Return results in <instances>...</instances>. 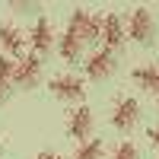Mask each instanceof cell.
<instances>
[{
  "label": "cell",
  "instance_id": "obj_16",
  "mask_svg": "<svg viewBox=\"0 0 159 159\" xmlns=\"http://www.w3.org/2000/svg\"><path fill=\"white\" fill-rule=\"evenodd\" d=\"M147 140H150L153 147L159 150V127H150V130H147Z\"/></svg>",
  "mask_w": 159,
  "mask_h": 159
},
{
  "label": "cell",
  "instance_id": "obj_15",
  "mask_svg": "<svg viewBox=\"0 0 159 159\" xmlns=\"http://www.w3.org/2000/svg\"><path fill=\"white\" fill-rule=\"evenodd\" d=\"M111 159H140V153H137V147H134L130 140H124V143H118V147H115Z\"/></svg>",
  "mask_w": 159,
  "mask_h": 159
},
{
  "label": "cell",
  "instance_id": "obj_6",
  "mask_svg": "<svg viewBox=\"0 0 159 159\" xmlns=\"http://www.w3.org/2000/svg\"><path fill=\"white\" fill-rule=\"evenodd\" d=\"M38 76H42V57L25 54V57H19L16 64H13V83H16L19 89H32L38 83Z\"/></svg>",
  "mask_w": 159,
  "mask_h": 159
},
{
  "label": "cell",
  "instance_id": "obj_10",
  "mask_svg": "<svg viewBox=\"0 0 159 159\" xmlns=\"http://www.w3.org/2000/svg\"><path fill=\"white\" fill-rule=\"evenodd\" d=\"M22 45H25V38H22V32H19V25L0 19V48L7 51V57H10V54H19Z\"/></svg>",
  "mask_w": 159,
  "mask_h": 159
},
{
  "label": "cell",
  "instance_id": "obj_7",
  "mask_svg": "<svg viewBox=\"0 0 159 159\" xmlns=\"http://www.w3.org/2000/svg\"><path fill=\"white\" fill-rule=\"evenodd\" d=\"M99 42L115 51V48H121L124 42V19L118 16V13H102V25H99Z\"/></svg>",
  "mask_w": 159,
  "mask_h": 159
},
{
  "label": "cell",
  "instance_id": "obj_8",
  "mask_svg": "<svg viewBox=\"0 0 159 159\" xmlns=\"http://www.w3.org/2000/svg\"><path fill=\"white\" fill-rule=\"evenodd\" d=\"M83 70L89 80H105L111 70H115V51L108 48H99V51H89V57L83 64Z\"/></svg>",
  "mask_w": 159,
  "mask_h": 159
},
{
  "label": "cell",
  "instance_id": "obj_13",
  "mask_svg": "<svg viewBox=\"0 0 159 159\" xmlns=\"http://www.w3.org/2000/svg\"><path fill=\"white\" fill-rule=\"evenodd\" d=\"M102 156H105V143L96 140V137L83 140V143L73 150V159H102Z\"/></svg>",
  "mask_w": 159,
  "mask_h": 159
},
{
  "label": "cell",
  "instance_id": "obj_11",
  "mask_svg": "<svg viewBox=\"0 0 159 159\" xmlns=\"http://www.w3.org/2000/svg\"><path fill=\"white\" fill-rule=\"evenodd\" d=\"M134 83L140 89H150V92H159V64H147V67H134Z\"/></svg>",
  "mask_w": 159,
  "mask_h": 159
},
{
  "label": "cell",
  "instance_id": "obj_18",
  "mask_svg": "<svg viewBox=\"0 0 159 159\" xmlns=\"http://www.w3.org/2000/svg\"><path fill=\"white\" fill-rule=\"evenodd\" d=\"M156 102H159V92H156Z\"/></svg>",
  "mask_w": 159,
  "mask_h": 159
},
{
  "label": "cell",
  "instance_id": "obj_5",
  "mask_svg": "<svg viewBox=\"0 0 159 159\" xmlns=\"http://www.w3.org/2000/svg\"><path fill=\"white\" fill-rule=\"evenodd\" d=\"M92 124H96V118H92V108H89V105H76V108L67 111V134H70L73 140H80V143L89 140Z\"/></svg>",
  "mask_w": 159,
  "mask_h": 159
},
{
  "label": "cell",
  "instance_id": "obj_17",
  "mask_svg": "<svg viewBox=\"0 0 159 159\" xmlns=\"http://www.w3.org/2000/svg\"><path fill=\"white\" fill-rule=\"evenodd\" d=\"M35 159H64V156H61V153H54V150H42Z\"/></svg>",
  "mask_w": 159,
  "mask_h": 159
},
{
  "label": "cell",
  "instance_id": "obj_3",
  "mask_svg": "<svg viewBox=\"0 0 159 159\" xmlns=\"http://www.w3.org/2000/svg\"><path fill=\"white\" fill-rule=\"evenodd\" d=\"M108 121H111L115 130H130V127L140 121V102H137L134 96H121V99H115Z\"/></svg>",
  "mask_w": 159,
  "mask_h": 159
},
{
  "label": "cell",
  "instance_id": "obj_9",
  "mask_svg": "<svg viewBox=\"0 0 159 159\" xmlns=\"http://www.w3.org/2000/svg\"><path fill=\"white\" fill-rule=\"evenodd\" d=\"M29 45H32V54L35 57H42L45 51L54 45V29H51V19L48 16H38L35 25L29 29Z\"/></svg>",
  "mask_w": 159,
  "mask_h": 159
},
{
  "label": "cell",
  "instance_id": "obj_19",
  "mask_svg": "<svg viewBox=\"0 0 159 159\" xmlns=\"http://www.w3.org/2000/svg\"><path fill=\"white\" fill-rule=\"evenodd\" d=\"M0 99H3V96H0Z\"/></svg>",
  "mask_w": 159,
  "mask_h": 159
},
{
  "label": "cell",
  "instance_id": "obj_2",
  "mask_svg": "<svg viewBox=\"0 0 159 159\" xmlns=\"http://www.w3.org/2000/svg\"><path fill=\"white\" fill-rule=\"evenodd\" d=\"M99 25H102V16H96V13H89L83 7H76L70 13V19H67V32L80 38V45H86V42H96V38H99Z\"/></svg>",
  "mask_w": 159,
  "mask_h": 159
},
{
  "label": "cell",
  "instance_id": "obj_1",
  "mask_svg": "<svg viewBox=\"0 0 159 159\" xmlns=\"http://www.w3.org/2000/svg\"><path fill=\"white\" fill-rule=\"evenodd\" d=\"M153 32H156V22H153V13L147 7H134V10L127 13L124 38H134L137 45H150L153 42Z\"/></svg>",
  "mask_w": 159,
  "mask_h": 159
},
{
  "label": "cell",
  "instance_id": "obj_14",
  "mask_svg": "<svg viewBox=\"0 0 159 159\" xmlns=\"http://www.w3.org/2000/svg\"><path fill=\"white\" fill-rule=\"evenodd\" d=\"M13 86V57L0 54V96H7Z\"/></svg>",
  "mask_w": 159,
  "mask_h": 159
},
{
  "label": "cell",
  "instance_id": "obj_4",
  "mask_svg": "<svg viewBox=\"0 0 159 159\" xmlns=\"http://www.w3.org/2000/svg\"><path fill=\"white\" fill-rule=\"evenodd\" d=\"M48 89H51V96L54 99H64V102H80L86 96V83L80 76L73 73H57V76H51L48 80Z\"/></svg>",
  "mask_w": 159,
  "mask_h": 159
},
{
  "label": "cell",
  "instance_id": "obj_12",
  "mask_svg": "<svg viewBox=\"0 0 159 159\" xmlns=\"http://www.w3.org/2000/svg\"><path fill=\"white\" fill-rule=\"evenodd\" d=\"M57 51H61V57L64 61H80V54H83V45H80V38L76 35H70L67 29H64V35H61V42H57Z\"/></svg>",
  "mask_w": 159,
  "mask_h": 159
}]
</instances>
